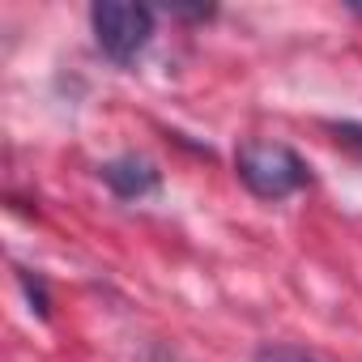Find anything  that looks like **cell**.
Returning <instances> with one entry per match:
<instances>
[{"label":"cell","mask_w":362,"mask_h":362,"mask_svg":"<svg viewBox=\"0 0 362 362\" xmlns=\"http://www.w3.org/2000/svg\"><path fill=\"white\" fill-rule=\"evenodd\" d=\"M235 170L247 184V192L260 197V201H286V197H294V192H303L311 184L307 162L281 141H247V145H239Z\"/></svg>","instance_id":"cell-1"},{"label":"cell","mask_w":362,"mask_h":362,"mask_svg":"<svg viewBox=\"0 0 362 362\" xmlns=\"http://www.w3.org/2000/svg\"><path fill=\"white\" fill-rule=\"evenodd\" d=\"M90 26H94L98 52L107 60L132 64L153 39V9L132 5V0H98L90 9Z\"/></svg>","instance_id":"cell-2"},{"label":"cell","mask_w":362,"mask_h":362,"mask_svg":"<svg viewBox=\"0 0 362 362\" xmlns=\"http://www.w3.org/2000/svg\"><path fill=\"white\" fill-rule=\"evenodd\" d=\"M103 179H107V188L119 201H141V197H149V192L162 188V170L149 158H136V153H124V158L107 162L103 166Z\"/></svg>","instance_id":"cell-3"},{"label":"cell","mask_w":362,"mask_h":362,"mask_svg":"<svg viewBox=\"0 0 362 362\" xmlns=\"http://www.w3.org/2000/svg\"><path fill=\"white\" fill-rule=\"evenodd\" d=\"M252 362H324V358H315L311 349H298V345H260Z\"/></svg>","instance_id":"cell-4"},{"label":"cell","mask_w":362,"mask_h":362,"mask_svg":"<svg viewBox=\"0 0 362 362\" xmlns=\"http://www.w3.org/2000/svg\"><path fill=\"white\" fill-rule=\"evenodd\" d=\"M18 281H22V290H26V298H30L35 315H39V320H47V315H52V298H47V286H43L35 273H26V269H18Z\"/></svg>","instance_id":"cell-5"},{"label":"cell","mask_w":362,"mask_h":362,"mask_svg":"<svg viewBox=\"0 0 362 362\" xmlns=\"http://www.w3.org/2000/svg\"><path fill=\"white\" fill-rule=\"evenodd\" d=\"M328 132H332L337 145H345L349 153L362 158V124H354V119H337V124H328Z\"/></svg>","instance_id":"cell-6"},{"label":"cell","mask_w":362,"mask_h":362,"mask_svg":"<svg viewBox=\"0 0 362 362\" xmlns=\"http://www.w3.org/2000/svg\"><path fill=\"white\" fill-rule=\"evenodd\" d=\"M349 13H358V18H362V5H358V0H349Z\"/></svg>","instance_id":"cell-7"}]
</instances>
